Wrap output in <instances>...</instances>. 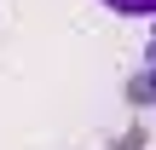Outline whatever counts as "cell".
Listing matches in <instances>:
<instances>
[{"label":"cell","instance_id":"6da1fadb","mask_svg":"<svg viewBox=\"0 0 156 150\" xmlns=\"http://www.w3.org/2000/svg\"><path fill=\"white\" fill-rule=\"evenodd\" d=\"M104 6H116V12H133V17H145L156 0H104Z\"/></svg>","mask_w":156,"mask_h":150}]
</instances>
